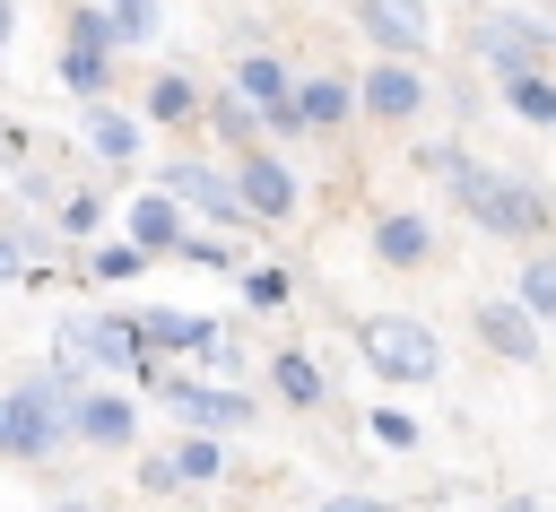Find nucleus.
<instances>
[{"label":"nucleus","mask_w":556,"mask_h":512,"mask_svg":"<svg viewBox=\"0 0 556 512\" xmlns=\"http://www.w3.org/2000/svg\"><path fill=\"white\" fill-rule=\"evenodd\" d=\"M61 434H78V373H43V382L0 391V451L43 460Z\"/></svg>","instance_id":"obj_1"},{"label":"nucleus","mask_w":556,"mask_h":512,"mask_svg":"<svg viewBox=\"0 0 556 512\" xmlns=\"http://www.w3.org/2000/svg\"><path fill=\"white\" fill-rule=\"evenodd\" d=\"M452 174V191H460V208L486 226V234H539V217H547V200H539V182H521V174H486V165H469V156H452L443 165Z\"/></svg>","instance_id":"obj_2"},{"label":"nucleus","mask_w":556,"mask_h":512,"mask_svg":"<svg viewBox=\"0 0 556 512\" xmlns=\"http://www.w3.org/2000/svg\"><path fill=\"white\" fill-rule=\"evenodd\" d=\"M356 347H365V364H374L382 382H426V373L443 364L434 330H426V321H408V312H374V321L356 330Z\"/></svg>","instance_id":"obj_3"},{"label":"nucleus","mask_w":556,"mask_h":512,"mask_svg":"<svg viewBox=\"0 0 556 512\" xmlns=\"http://www.w3.org/2000/svg\"><path fill=\"white\" fill-rule=\"evenodd\" d=\"M78 364L130 373V364H148V347H139V330L122 312H78V321H61V373H78Z\"/></svg>","instance_id":"obj_4"},{"label":"nucleus","mask_w":556,"mask_h":512,"mask_svg":"<svg viewBox=\"0 0 556 512\" xmlns=\"http://www.w3.org/2000/svg\"><path fill=\"white\" fill-rule=\"evenodd\" d=\"M165 408H174L191 434H235V425H252V399H243V391H217V382H165Z\"/></svg>","instance_id":"obj_5"},{"label":"nucleus","mask_w":556,"mask_h":512,"mask_svg":"<svg viewBox=\"0 0 556 512\" xmlns=\"http://www.w3.org/2000/svg\"><path fill=\"white\" fill-rule=\"evenodd\" d=\"M113 17H96V9H78L70 17V52H61V87H78V95H96L104 87V61H113Z\"/></svg>","instance_id":"obj_6"},{"label":"nucleus","mask_w":556,"mask_h":512,"mask_svg":"<svg viewBox=\"0 0 556 512\" xmlns=\"http://www.w3.org/2000/svg\"><path fill=\"white\" fill-rule=\"evenodd\" d=\"M356 17H365V35L391 52V61H408V52H426V35H434V17H426V0H356Z\"/></svg>","instance_id":"obj_7"},{"label":"nucleus","mask_w":556,"mask_h":512,"mask_svg":"<svg viewBox=\"0 0 556 512\" xmlns=\"http://www.w3.org/2000/svg\"><path fill=\"white\" fill-rule=\"evenodd\" d=\"M165 191H174V200H191V208H208L217 226H235V217H252V208H243V191H235L226 174H208V165H191V156H182V165H165Z\"/></svg>","instance_id":"obj_8"},{"label":"nucleus","mask_w":556,"mask_h":512,"mask_svg":"<svg viewBox=\"0 0 556 512\" xmlns=\"http://www.w3.org/2000/svg\"><path fill=\"white\" fill-rule=\"evenodd\" d=\"M469 35H478L486 69H504V78H513V69H530V61L547 52V43H539V26H521V17H495V9H486V17L469 26Z\"/></svg>","instance_id":"obj_9"},{"label":"nucleus","mask_w":556,"mask_h":512,"mask_svg":"<svg viewBox=\"0 0 556 512\" xmlns=\"http://www.w3.org/2000/svg\"><path fill=\"white\" fill-rule=\"evenodd\" d=\"M130 330H139V347H148V356H191V347H217V321H200V312H130Z\"/></svg>","instance_id":"obj_10"},{"label":"nucleus","mask_w":556,"mask_h":512,"mask_svg":"<svg viewBox=\"0 0 556 512\" xmlns=\"http://www.w3.org/2000/svg\"><path fill=\"white\" fill-rule=\"evenodd\" d=\"M356 104H365L374 121H408V113L426 104V87H417V69H408V61H382V69L356 87Z\"/></svg>","instance_id":"obj_11"},{"label":"nucleus","mask_w":556,"mask_h":512,"mask_svg":"<svg viewBox=\"0 0 556 512\" xmlns=\"http://www.w3.org/2000/svg\"><path fill=\"white\" fill-rule=\"evenodd\" d=\"M235 191H243V208H252V217H295V174H287L278 156H243Z\"/></svg>","instance_id":"obj_12"},{"label":"nucleus","mask_w":556,"mask_h":512,"mask_svg":"<svg viewBox=\"0 0 556 512\" xmlns=\"http://www.w3.org/2000/svg\"><path fill=\"white\" fill-rule=\"evenodd\" d=\"M130 243L139 252H182V200L174 191H139L130 200Z\"/></svg>","instance_id":"obj_13"},{"label":"nucleus","mask_w":556,"mask_h":512,"mask_svg":"<svg viewBox=\"0 0 556 512\" xmlns=\"http://www.w3.org/2000/svg\"><path fill=\"white\" fill-rule=\"evenodd\" d=\"M530 321H539L530 304H478V338H486L495 356H521V364L539 356V330H530Z\"/></svg>","instance_id":"obj_14"},{"label":"nucleus","mask_w":556,"mask_h":512,"mask_svg":"<svg viewBox=\"0 0 556 512\" xmlns=\"http://www.w3.org/2000/svg\"><path fill=\"white\" fill-rule=\"evenodd\" d=\"M78 434H87V443H104V451H122V443L139 434V408H130V399H113V391H78Z\"/></svg>","instance_id":"obj_15"},{"label":"nucleus","mask_w":556,"mask_h":512,"mask_svg":"<svg viewBox=\"0 0 556 512\" xmlns=\"http://www.w3.org/2000/svg\"><path fill=\"white\" fill-rule=\"evenodd\" d=\"M426 252H434V226H426V217H408V208H400V217H382V226H374V260L417 269Z\"/></svg>","instance_id":"obj_16"},{"label":"nucleus","mask_w":556,"mask_h":512,"mask_svg":"<svg viewBox=\"0 0 556 512\" xmlns=\"http://www.w3.org/2000/svg\"><path fill=\"white\" fill-rule=\"evenodd\" d=\"M87 148L113 156V165H130V156H139V121L113 113V104H87Z\"/></svg>","instance_id":"obj_17"},{"label":"nucleus","mask_w":556,"mask_h":512,"mask_svg":"<svg viewBox=\"0 0 556 512\" xmlns=\"http://www.w3.org/2000/svg\"><path fill=\"white\" fill-rule=\"evenodd\" d=\"M348 104H356V95H348L339 78H304V87H295V113H304V130H330V121H348Z\"/></svg>","instance_id":"obj_18"},{"label":"nucleus","mask_w":556,"mask_h":512,"mask_svg":"<svg viewBox=\"0 0 556 512\" xmlns=\"http://www.w3.org/2000/svg\"><path fill=\"white\" fill-rule=\"evenodd\" d=\"M165 460H174V486H208V477L226 469V451H217V434H191V443H174Z\"/></svg>","instance_id":"obj_19"},{"label":"nucleus","mask_w":556,"mask_h":512,"mask_svg":"<svg viewBox=\"0 0 556 512\" xmlns=\"http://www.w3.org/2000/svg\"><path fill=\"white\" fill-rule=\"evenodd\" d=\"M269 382H278V399H295V408H313V399H321V364H313V356H278V364H269Z\"/></svg>","instance_id":"obj_20"},{"label":"nucleus","mask_w":556,"mask_h":512,"mask_svg":"<svg viewBox=\"0 0 556 512\" xmlns=\"http://www.w3.org/2000/svg\"><path fill=\"white\" fill-rule=\"evenodd\" d=\"M504 95H513V113H521V121H556V87H547L539 69H513V78H504Z\"/></svg>","instance_id":"obj_21"},{"label":"nucleus","mask_w":556,"mask_h":512,"mask_svg":"<svg viewBox=\"0 0 556 512\" xmlns=\"http://www.w3.org/2000/svg\"><path fill=\"white\" fill-rule=\"evenodd\" d=\"M521 304L547 321L556 312V252H539V260H521Z\"/></svg>","instance_id":"obj_22"},{"label":"nucleus","mask_w":556,"mask_h":512,"mask_svg":"<svg viewBox=\"0 0 556 512\" xmlns=\"http://www.w3.org/2000/svg\"><path fill=\"white\" fill-rule=\"evenodd\" d=\"M148 113H156V121H191V113H200L191 78H156V87H148Z\"/></svg>","instance_id":"obj_23"},{"label":"nucleus","mask_w":556,"mask_h":512,"mask_svg":"<svg viewBox=\"0 0 556 512\" xmlns=\"http://www.w3.org/2000/svg\"><path fill=\"white\" fill-rule=\"evenodd\" d=\"M113 35L122 43H148L156 35V0H113Z\"/></svg>","instance_id":"obj_24"},{"label":"nucleus","mask_w":556,"mask_h":512,"mask_svg":"<svg viewBox=\"0 0 556 512\" xmlns=\"http://www.w3.org/2000/svg\"><path fill=\"white\" fill-rule=\"evenodd\" d=\"M87 269H96V278H139V269H148V252H139V243H104Z\"/></svg>","instance_id":"obj_25"},{"label":"nucleus","mask_w":556,"mask_h":512,"mask_svg":"<svg viewBox=\"0 0 556 512\" xmlns=\"http://www.w3.org/2000/svg\"><path fill=\"white\" fill-rule=\"evenodd\" d=\"M217 130H226V139H252V130H261V113H252V95H243V87L217 104Z\"/></svg>","instance_id":"obj_26"},{"label":"nucleus","mask_w":556,"mask_h":512,"mask_svg":"<svg viewBox=\"0 0 556 512\" xmlns=\"http://www.w3.org/2000/svg\"><path fill=\"white\" fill-rule=\"evenodd\" d=\"M182 260H191V269H235V252L208 243V234H182Z\"/></svg>","instance_id":"obj_27"},{"label":"nucleus","mask_w":556,"mask_h":512,"mask_svg":"<svg viewBox=\"0 0 556 512\" xmlns=\"http://www.w3.org/2000/svg\"><path fill=\"white\" fill-rule=\"evenodd\" d=\"M243 295H252V304H287V278H278V269H252Z\"/></svg>","instance_id":"obj_28"},{"label":"nucleus","mask_w":556,"mask_h":512,"mask_svg":"<svg viewBox=\"0 0 556 512\" xmlns=\"http://www.w3.org/2000/svg\"><path fill=\"white\" fill-rule=\"evenodd\" d=\"M374 443H417V425L400 408H374Z\"/></svg>","instance_id":"obj_29"},{"label":"nucleus","mask_w":556,"mask_h":512,"mask_svg":"<svg viewBox=\"0 0 556 512\" xmlns=\"http://www.w3.org/2000/svg\"><path fill=\"white\" fill-rule=\"evenodd\" d=\"M61 226H70V234H87V226H96V200H87V191H78V200H61Z\"/></svg>","instance_id":"obj_30"},{"label":"nucleus","mask_w":556,"mask_h":512,"mask_svg":"<svg viewBox=\"0 0 556 512\" xmlns=\"http://www.w3.org/2000/svg\"><path fill=\"white\" fill-rule=\"evenodd\" d=\"M0 278H26V243L17 234H0Z\"/></svg>","instance_id":"obj_31"},{"label":"nucleus","mask_w":556,"mask_h":512,"mask_svg":"<svg viewBox=\"0 0 556 512\" xmlns=\"http://www.w3.org/2000/svg\"><path fill=\"white\" fill-rule=\"evenodd\" d=\"M321 512H382V503H374V495H330Z\"/></svg>","instance_id":"obj_32"},{"label":"nucleus","mask_w":556,"mask_h":512,"mask_svg":"<svg viewBox=\"0 0 556 512\" xmlns=\"http://www.w3.org/2000/svg\"><path fill=\"white\" fill-rule=\"evenodd\" d=\"M9 26H17V9H9V0H0V52H9Z\"/></svg>","instance_id":"obj_33"},{"label":"nucleus","mask_w":556,"mask_h":512,"mask_svg":"<svg viewBox=\"0 0 556 512\" xmlns=\"http://www.w3.org/2000/svg\"><path fill=\"white\" fill-rule=\"evenodd\" d=\"M52 512H96V503H52Z\"/></svg>","instance_id":"obj_34"},{"label":"nucleus","mask_w":556,"mask_h":512,"mask_svg":"<svg viewBox=\"0 0 556 512\" xmlns=\"http://www.w3.org/2000/svg\"><path fill=\"white\" fill-rule=\"evenodd\" d=\"M513 512H547V503H513Z\"/></svg>","instance_id":"obj_35"},{"label":"nucleus","mask_w":556,"mask_h":512,"mask_svg":"<svg viewBox=\"0 0 556 512\" xmlns=\"http://www.w3.org/2000/svg\"><path fill=\"white\" fill-rule=\"evenodd\" d=\"M547 512H556V503H547Z\"/></svg>","instance_id":"obj_36"}]
</instances>
